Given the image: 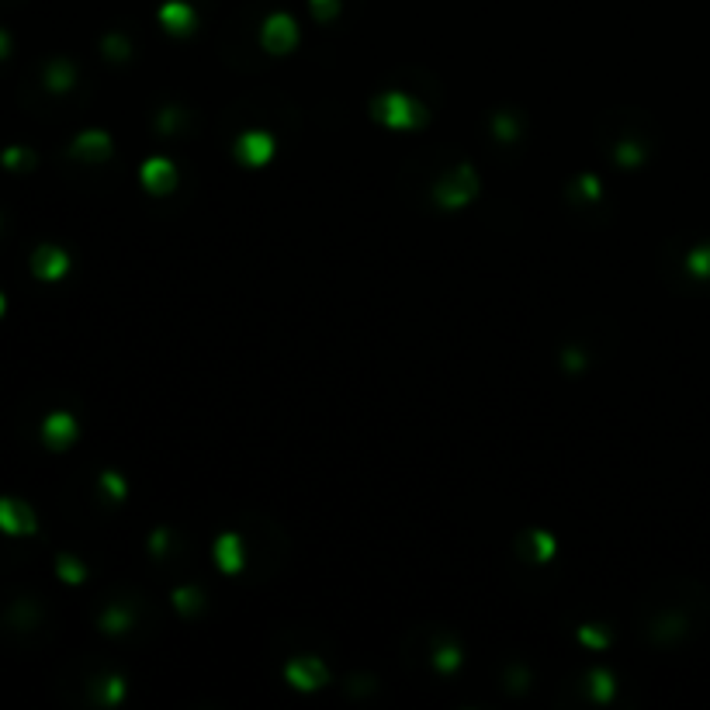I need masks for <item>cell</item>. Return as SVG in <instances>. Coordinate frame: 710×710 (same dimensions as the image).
Listing matches in <instances>:
<instances>
[{
	"mask_svg": "<svg viewBox=\"0 0 710 710\" xmlns=\"http://www.w3.org/2000/svg\"><path fill=\"white\" fill-rule=\"evenodd\" d=\"M7 312V298H4V291H0V316Z\"/></svg>",
	"mask_w": 710,
	"mask_h": 710,
	"instance_id": "obj_33",
	"label": "cell"
},
{
	"mask_svg": "<svg viewBox=\"0 0 710 710\" xmlns=\"http://www.w3.org/2000/svg\"><path fill=\"white\" fill-rule=\"evenodd\" d=\"M173 610L181 617H194L201 607H205V596H201V589H194V585H181V589H173Z\"/></svg>",
	"mask_w": 710,
	"mask_h": 710,
	"instance_id": "obj_16",
	"label": "cell"
},
{
	"mask_svg": "<svg viewBox=\"0 0 710 710\" xmlns=\"http://www.w3.org/2000/svg\"><path fill=\"white\" fill-rule=\"evenodd\" d=\"M132 624V614L125 607H108L104 614H101V631H108V634H125Z\"/></svg>",
	"mask_w": 710,
	"mask_h": 710,
	"instance_id": "obj_19",
	"label": "cell"
},
{
	"mask_svg": "<svg viewBox=\"0 0 710 710\" xmlns=\"http://www.w3.org/2000/svg\"><path fill=\"white\" fill-rule=\"evenodd\" d=\"M0 530L11 537H28L38 530V520L28 503L14 499V496H0Z\"/></svg>",
	"mask_w": 710,
	"mask_h": 710,
	"instance_id": "obj_6",
	"label": "cell"
},
{
	"mask_svg": "<svg viewBox=\"0 0 710 710\" xmlns=\"http://www.w3.org/2000/svg\"><path fill=\"white\" fill-rule=\"evenodd\" d=\"M579 641L585 648H607L610 645V631L600 627V624H582L579 627Z\"/></svg>",
	"mask_w": 710,
	"mask_h": 710,
	"instance_id": "obj_25",
	"label": "cell"
},
{
	"mask_svg": "<svg viewBox=\"0 0 710 710\" xmlns=\"http://www.w3.org/2000/svg\"><path fill=\"white\" fill-rule=\"evenodd\" d=\"M614 673H607V669H593L589 673V693H593V700L596 704H610L614 700Z\"/></svg>",
	"mask_w": 710,
	"mask_h": 710,
	"instance_id": "obj_17",
	"label": "cell"
},
{
	"mask_svg": "<svg viewBox=\"0 0 710 710\" xmlns=\"http://www.w3.org/2000/svg\"><path fill=\"white\" fill-rule=\"evenodd\" d=\"M461 648L454 645V641H444V645L433 648V669H440V673H454L457 666H461Z\"/></svg>",
	"mask_w": 710,
	"mask_h": 710,
	"instance_id": "obj_22",
	"label": "cell"
},
{
	"mask_svg": "<svg viewBox=\"0 0 710 710\" xmlns=\"http://www.w3.org/2000/svg\"><path fill=\"white\" fill-rule=\"evenodd\" d=\"M170 541H173V534L163 527V530H157V534L149 537V551H153V554H166V551H170Z\"/></svg>",
	"mask_w": 710,
	"mask_h": 710,
	"instance_id": "obj_30",
	"label": "cell"
},
{
	"mask_svg": "<svg viewBox=\"0 0 710 710\" xmlns=\"http://www.w3.org/2000/svg\"><path fill=\"white\" fill-rule=\"evenodd\" d=\"M565 367H569V371H582V367H585V354H576V347H569V351H565Z\"/></svg>",
	"mask_w": 710,
	"mask_h": 710,
	"instance_id": "obj_31",
	"label": "cell"
},
{
	"mask_svg": "<svg viewBox=\"0 0 710 710\" xmlns=\"http://www.w3.org/2000/svg\"><path fill=\"white\" fill-rule=\"evenodd\" d=\"M572 194L576 198H589V201H600L603 198V188H600V181L593 177V173H582L572 181Z\"/></svg>",
	"mask_w": 710,
	"mask_h": 710,
	"instance_id": "obj_26",
	"label": "cell"
},
{
	"mask_svg": "<svg viewBox=\"0 0 710 710\" xmlns=\"http://www.w3.org/2000/svg\"><path fill=\"white\" fill-rule=\"evenodd\" d=\"M111 149H115V142H111V135L104 129L80 132V135L73 139V146H69V153L84 163H104L111 157Z\"/></svg>",
	"mask_w": 710,
	"mask_h": 710,
	"instance_id": "obj_9",
	"label": "cell"
},
{
	"mask_svg": "<svg viewBox=\"0 0 710 710\" xmlns=\"http://www.w3.org/2000/svg\"><path fill=\"white\" fill-rule=\"evenodd\" d=\"M77 433H80V426H77V420H73L69 413H49V416L42 420V440H45L52 451L69 448V444L77 440Z\"/></svg>",
	"mask_w": 710,
	"mask_h": 710,
	"instance_id": "obj_11",
	"label": "cell"
},
{
	"mask_svg": "<svg viewBox=\"0 0 710 710\" xmlns=\"http://www.w3.org/2000/svg\"><path fill=\"white\" fill-rule=\"evenodd\" d=\"M274 149H278L274 135H270V132H263V129L243 132V135L236 139V146H232L236 160L243 163V166H267V163L274 160Z\"/></svg>",
	"mask_w": 710,
	"mask_h": 710,
	"instance_id": "obj_5",
	"label": "cell"
},
{
	"mask_svg": "<svg viewBox=\"0 0 710 710\" xmlns=\"http://www.w3.org/2000/svg\"><path fill=\"white\" fill-rule=\"evenodd\" d=\"M73 84H77V66L69 63V60H52V63L45 66V87L49 91L63 94Z\"/></svg>",
	"mask_w": 710,
	"mask_h": 710,
	"instance_id": "obj_14",
	"label": "cell"
},
{
	"mask_svg": "<svg viewBox=\"0 0 710 710\" xmlns=\"http://www.w3.org/2000/svg\"><path fill=\"white\" fill-rule=\"evenodd\" d=\"M139 181L149 194H170L177 188V166L166 157H149L139 166Z\"/></svg>",
	"mask_w": 710,
	"mask_h": 710,
	"instance_id": "obj_7",
	"label": "cell"
},
{
	"mask_svg": "<svg viewBox=\"0 0 710 710\" xmlns=\"http://www.w3.org/2000/svg\"><path fill=\"white\" fill-rule=\"evenodd\" d=\"M101 488H104V496H111V499H125V496H129V485H125V479H122L118 472H101Z\"/></svg>",
	"mask_w": 710,
	"mask_h": 710,
	"instance_id": "obj_27",
	"label": "cell"
},
{
	"mask_svg": "<svg viewBox=\"0 0 710 710\" xmlns=\"http://www.w3.org/2000/svg\"><path fill=\"white\" fill-rule=\"evenodd\" d=\"M475 198H479V170L472 163H457L433 184V201L440 208H448V212H457V208L472 205Z\"/></svg>",
	"mask_w": 710,
	"mask_h": 710,
	"instance_id": "obj_2",
	"label": "cell"
},
{
	"mask_svg": "<svg viewBox=\"0 0 710 710\" xmlns=\"http://www.w3.org/2000/svg\"><path fill=\"white\" fill-rule=\"evenodd\" d=\"M371 115L378 125L391 132H413L426 125V108L416 97L402 94V91H385L371 101Z\"/></svg>",
	"mask_w": 710,
	"mask_h": 710,
	"instance_id": "obj_1",
	"label": "cell"
},
{
	"mask_svg": "<svg viewBox=\"0 0 710 710\" xmlns=\"http://www.w3.org/2000/svg\"><path fill=\"white\" fill-rule=\"evenodd\" d=\"M260 45L267 52H274V56H288L291 49L298 45V21L291 14H285V11L270 14L263 21V28H260Z\"/></svg>",
	"mask_w": 710,
	"mask_h": 710,
	"instance_id": "obj_3",
	"label": "cell"
},
{
	"mask_svg": "<svg viewBox=\"0 0 710 710\" xmlns=\"http://www.w3.org/2000/svg\"><path fill=\"white\" fill-rule=\"evenodd\" d=\"M0 163H4L7 170H32V166H35V153L28 149V146H11V149H4Z\"/></svg>",
	"mask_w": 710,
	"mask_h": 710,
	"instance_id": "obj_24",
	"label": "cell"
},
{
	"mask_svg": "<svg viewBox=\"0 0 710 710\" xmlns=\"http://www.w3.org/2000/svg\"><path fill=\"white\" fill-rule=\"evenodd\" d=\"M160 25L170 35H188L194 28V7L184 0H170L160 7Z\"/></svg>",
	"mask_w": 710,
	"mask_h": 710,
	"instance_id": "obj_13",
	"label": "cell"
},
{
	"mask_svg": "<svg viewBox=\"0 0 710 710\" xmlns=\"http://www.w3.org/2000/svg\"><path fill=\"white\" fill-rule=\"evenodd\" d=\"M129 52H132V45L125 35H108V38H104V56H108V60H129Z\"/></svg>",
	"mask_w": 710,
	"mask_h": 710,
	"instance_id": "obj_28",
	"label": "cell"
},
{
	"mask_svg": "<svg viewBox=\"0 0 710 710\" xmlns=\"http://www.w3.org/2000/svg\"><path fill=\"white\" fill-rule=\"evenodd\" d=\"M645 157H648V149L638 139H624V142H617L614 146L617 166H638V163H645Z\"/></svg>",
	"mask_w": 710,
	"mask_h": 710,
	"instance_id": "obj_18",
	"label": "cell"
},
{
	"mask_svg": "<svg viewBox=\"0 0 710 710\" xmlns=\"http://www.w3.org/2000/svg\"><path fill=\"white\" fill-rule=\"evenodd\" d=\"M285 679L302 693H316L329 682V669L319 655H298L285 666Z\"/></svg>",
	"mask_w": 710,
	"mask_h": 710,
	"instance_id": "obj_4",
	"label": "cell"
},
{
	"mask_svg": "<svg viewBox=\"0 0 710 710\" xmlns=\"http://www.w3.org/2000/svg\"><path fill=\"white\" fill-rule=\"evenodd\" d=\"M520 132H523V125H520V118H513L510 111H496V115H492V135H496V139L513 142V139H520Z\"/></svg>",
	"mask_w": 710,
	"mask_h": 710,
	"instance_id": "obj_20",
	"label": "cell"
},
{
	"mask_svg": "<svg viewBox=\"0 0 710 710\" xmlns=\"http://www.w3.org/2000/svg\"><path fill=\"white\" fill-rule=\"evenodd\" d=\"M94 697H97V704H104V707H115V704H122V697H125V679H122V676L97 679Z\"/></svg>",
	"mask_w": 710,
	"mask_h": 710,
	"instance_id": "obj_15",
	"label": "cell"
},
{
	"mask_svg": "<svg viewBox=\"0 0 710 710\" xmlns=\"http://www.w3.org/2000/svg\"><path fill=\"white\" fill-rule=\"evenodd\" d=\"M32 274L38 281H60L69 274V254L63 246H52V243H42L32 254Z\"/></svg>",
	"mask_w": 710,
	"mask_h": 710,
	"instance_id": "obj_8",
	"label": "cell"
},
{
	"mask_svg": "<svg viewBox=\"0 0 710 710\" xmlns=\"http://www.w3.org/2000/svg\"><path fill=\"white\" fill-rule=\"evenodd\" d=\"M309 7H312V14H316L319 21H329V18H336L340 0H309Z\"/></svg>",
	"mask_w": 710,
	"mask_h": 710,
	"instance_id": "obj_29",
	"label": "cell"
},
{
	"mask_svg": "<svg viewBox=\"0 0 710 710\" xmlns=\"http://www.w3.org/2000/svg\"><path fill=\"white\" fill-rule=\"evenodd\" d=\"M212 554H215V565H219L226 576H239L243 565H246V545H243L239 534H219Z\"/></svg>",
	"mask_w": 710,
	"mask_h": 710,
	"instance_id": "obj_10",
	"label": "cell"
},
{
	"mask_svg": "<svg viewBox=\"0 0 710 710\" xmlns=\"http://www.w3.org/2000/svg\"><path fill=\"white\" fill-rule=\"evenodd\" d=\"M520 554L530 558L534 565H545V561L554 558V537H551L548 530L534 527V530H527V534L520 537Z\"/></svg>",
	"mask_w": 710,
	"mask_h": 710,
	"instance_id": "obj_12",
	"label": "cell"
},
{
	"mask_svg": "<svg viewBox=\"0 0 710 710\" xmlns=\"http://www.w3.org/2000/svg\"><path fill=\"white\" fill-rule=\"evenodd\" d=\"M7 52H11V35H7V32H0V60H4V56H7Z\"/></svg>",
	"mask_w": 710,
	"mask_h": 710,
	"instance_id": "obj_32",
	"label": "cell"
},
{
	"mask_svg": "<svg viewBox=\"0 0 710 710\" xmlns=\"http://www.w3.org/2000/svg\"><path fill=\"white\" fill-rule=\"evenodd\" d=\"M686 270H690L693 278H700V281H710V243L693 246V250L686 254Z\"/></svg>",
	"mask_w": 710,
	"mask_h": 710,
	"instance_id": "obj_21",
	"label": "cell"
},
{
	"mask_svg": "<svg viewBox=\"0 0 710 710\" xmlns=\"http://www.w3.org/2000/svg\"><path fill=\"white\" fill-rule=\"evenodd\" d=\"M56 572H60V579L69 582V585H77V582L87 579V569H84V561H80V558H73V554H60V558H56Z\"/></svg>",
	"mask_w": 710,
	"mask_h": 710,
	"instance_id": "obj_23",
	"label": "cell"
}]
</instances>
